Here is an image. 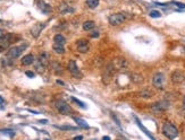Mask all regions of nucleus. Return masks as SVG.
Instances as JSON below:
<instances>
[{"mask_svg": "<svg viewBox=\"0 0 185 140\" xmlns=\"http://www.w3.org/2000/svg\"><path fill=\"white\" fill-rule=\"evenodd\" d=\"M43 26H44L43 24H40V25H36L35 27H33V28H32V31H31V32H32V34L34 35V37H38V36H39L40 32H41V30L43 28Z\"/></svg>", "mask_w": 185, "mask_h": 140, "instance_id": "nucleus-16", "label": "nucleus"}, {"mask_svg": "<svg viewBox=\"0 0 185 140\" xmlns=\"http://www.w3.org/2000/svg\"><path fill=\"white\" fill-rule=\"evenodd\" d=\"M73 119H74V121H75V122L78 124V127L83 128V129H89V128H90V125H89V124H87V123H86L84 120L80 119V118H76V116H74Z\"/></svg>", "mask_w": 185, "mask_h": 140, "instance_id": "nucleus-13", "label": "nucleus"}, {"mask_svg": "<svg viewBox=\"0 0 185 140\" xmlns=\"http://www.w3.org/2000/svg\"><path fill=\"white\" fill-rule=\"evenodd\" d=\"M140 96H142V97L144 98H149L152 96V93L149 92V89H144V90H142V92L140 93Z\"/></svg>", "mask_w": 185, "mask_h": 140, "instance_id": "nucleus-19", "label": "nucleus"}, {"mask_svg": "<svg viewBox=\"0 0 185 140\" xmlns=\"http://www.w3.org/2000/svg\"><path fill=\"white\" fill-rule=\"evenodd\" d=\"M163 135L168 139L174 140L176 139L177 136H178V130L173 123L166 122L163 124Z\"/></svg>", "mask_w": 185, "mask_h": 140, "instance_id": "nucleus-1", "label": "nucleus"}, {"mask_svg": "<svg viewBox=\"0 0 185 140\" xmlns=\"http://www.w3.org/2000/svg\"><path fill=\"white\" fill-rule=\"evenodd\" d=\"M91 37H93V38H95V37H99V32H97V31H93L92 33H91V35H90Z\"/></svg>", "mask_w": 185, "mask_h": 140, "instance_id": "nucleus-26", "label": "nucleus"}, {"mask_svg": "<svg viewBox=\"0 0 185 140\" xmlns=\"http://www.w3.org/2000/svg\"><path fill=\"white\" fill-rule=\"evenodd\" d=\"M26 76L31 77V78H33V77H34V73H33L32 71H26Z\"/></svg>", "mask_w": 185, "mask_h": 140, "instance_id": "nucleus-27", "label": "nucleus"}, {"mask_svg": "<svg viewBox=\"0 0 185 140\" xmlns=\"http://www.w3.org/2000/svg\"><path fill=\"white\" fill-rule=\"evenodd\" d=\"M33 62H34V55L33 54H26L22 58V64H24V66L33 64Z\"/></svg>", "mask_w": 185, "mask_h": 140, "instance_id": "nucleus-10", "label": "nucleus"}, {"mask_svg": "<svg viewBox=\"0 0 185 140\" xmlns=\"http://www.w3.org/2000/svg\"><path fill=\"white\" fill-rule=\"evenodd\" d=\"M95 27L94 21H86L83 23V30L84 31H92Z\"/></svg>", "mask_w": 185, "mask_h": 140, "instance_id": "nucleus-12", "label": "nucleus"}, {"mask_svg": "<svg viewBox=\"0 0 185 140\" xmlns=\"http://www.w3.org/2000/svg\"><path fill=\"white\" fill-rule=\"evenodd\" d=\"M173 5H175V6H177V7H180V8H185V4H181V2H176V1H174V2H172Z\"/></svg>", "mask_w": 185, "mask_h": 140, "instance_id": "nucleus-25", "label": "nucleus"}, {"mask_svg": "<svg viewBox=\"0 0 185 140\" xmlns=\"http://www.w3.org/2000/svg\"><path fill=\"white\" fill-rule=\"evenodd\" d=\"M126 19V16L124 14H121V13H117V14H114L109 17V24L111 26H118L123 24Z\"/></svg>", "mask_w": 185, "mask_h": 140, "instance_id": "nucleus-4", "label": "nucleus"}, {"mask_svg": "<svg viewBox=\"0 0 185 140\" xmlns=\"http://www.w3.org/2000/svg\"><path fill=\"white\" fill-rule=\"evenodd\" d=\"M76 45H77L78 52H81V53H86L90 50V44L86 40H78L76 42Z\"/></svg>", "mask_w": 185, "mask_h": 140, "instance_id": "nucleus-8", "label": "nucleus"}, {"mask_svg": "<svg viewBox=\"0 0 185 140\" xmlns=\"http://www.w3.org/2000/svg\"><path fill=\"white\" fill-rule=\"evenodd\" d=\"M44 68H46V66L41 63L40 61H38V62L35 63V69H36V70H38L39 72H43V71H44Z\"/></svg>", "mask_w": 185, "mask_h": 140, "instance_id": "nucleus-20", "label": "nucleus"}, {"mask_svg": "<svg viewBox=\"0 0 185 140\" xmlns=\"http://www.w3.org/2000/svg\"><path fill=\"white\" fill-rule=\"evenodd\" d=\"M165 83V76L161 72H157L153 78H152V85L155 86L156 88H163Z\"/></svg>", "mask_w": 185, "mask_h": 140, "instance_id": "nucleus-6", "label": "nucleus"}, {"mask_svg": "<svg viewBox=\"0 0 185 140\" xmlns=\"http://www.w3.org/2000/svg\"><path fill=\"white\" fill-rule=\"evenodd\" d=\"M4 36H5V32L2 30H0V40L4 37Z\"/></svg>", "mask_w": 185, "mask_h": 140, "instance_id": "nucleus-28", "label": "nucleus"}, {"mask_svg": "<svg viewBox=\"0 0 185 140\" xmlns=\"http://www.w3.org/2000/svg\"><path fill=\"white\" fill-rule=\"evenodd\" d=\"M112 66H114V68L115 69H123L124 67L127 66V63H126V61H125L124 59H122V58H117V59L114 60Z\"/></svg>", "mask_w": 185, "mask_h": 140, "instance_id": "nucleus-9", "label": "nucleus"}, {"mask_svg": "<svg viewBox=\"0 0 185 140\" xmlns=\"http://www.w3.org/2000/svg\"><path fill=\"white\" fill-rule=\"evenodd\" d=\"M56 109L57 111L60 113V114H64V115H68V114H72V107L67 104V103L63 101V99H59L56 102Z\"/></svg>", "mask_w": 185, "mask_h": 140, "instance_id": "nucleus-2", "label": "nucleus"}, {"mask_svg": "<svg viewBox=\"0 0 185 140\" xmlns=\"http://www.w3.org/2000/svg\"><path fill=\"white\" fill-rule=\"evenodd\" d=\"M183 109L185 110V96H184V98H183Z\"/></svg>", "mask_w": 185, "mask_h": 140, "instance_id": "nucleus-30", "label": "nucleus"}, {"mask_svg": "<svg viewBox=\"0 0 185 140\" xmlns=\"http://www.w3.org/2000/svg\"><path fill=\"white\" fill-rule=\"evenodd\" d=\"M82 139H83V136H78L74 138V140H82Z\"/></svg>", "mask_w": 185, "mask_h": 140, "instance_id": "nucleus-29", "label": "nucleus"}, {"mask_svg": "<svg viewBox=\"0 0 185 140\" xmlns=\"http://www.w3.org/2000/svg\"><path fill=\"white\" fill-rule=\"evenodd\" d=\"M102 140H110V138H109V137H103Z\"/></svg>", "mask_w": 185, "mask_h": 140, "instance_id": "nucleus-33", "label": "nucleus"}, {"mask_svg": "<svg viewBox=\"0 0 185 140\" xmlns=\"http://www.w3.org/2000/svg\"><path fill=\"white\" fill-rule=\"evenodd\" d=\"M72 101H73V102L76 103L77 105L81 106L82 109H85V104H84V103H82V102H81V101H78V99H77V98H76V97H72Z\"/></svg>", "mask_w": 185, "mask_h": 140, "instance_id": "nucleus-24", "label": "nucleus"}, {"mask_svg": "<svg viewBox=\"0 0 185 140\" xmlns=\"http://www.w3.org/2000/svg\"><path fill=\"white\" fill-rule=\"evenodd\" d=\"M44 140H49V139H44Z\"/></svg>", "mask_w": 185, "mask_h": 140, "instance_id": "nucleus-34", "label": "nucleus"}, {"mask_svg": "<svg viewBox=\"0 0 185 140\" xmlns=\"http://www.w3.org/2000/svg\"><path fill=\"white\" fill-rule=\"evenodd\" d=\"M99 2L100 0H86V5H87V7L91 9L97 8V7L99 6Z\"/></svg>", "mask_w": 185, "mask_h": 140, "instance_id": "nucleus-17", "label": "nucleus"}, {"mask_svg": "<svg viewBox=\"0 0 185 140\" xmlns=\"http://www.w3.org/2000/svg\"><path fill=\"white\" fill-rule=\"evenodd\" d=\"M2 103H4V98L0 96V104H2Z\"/></svg>", "mask_w": 185, "mask_h": 140, "instance_id": "nucleus-32", "label": "nucleus"}, {"mask_svg": "<svg viewBox=\"0 0 185 140\" xmlns=\"http://www.w3.org/2000/svg\"><path fill=\"white\" fill-rule=\"evenodd\" d=\"M161 16V14L159 13V11H157V10H152V11H150V17L152 18H158Z\"/></svg>", "mask_w": 185, "mask_h": 140, "instance_id": "nucleus-23", "label": "nucleus"}, {"mask_svg": "<svg viewBox=\"0 0 185 140\" xmlns=\"http://www.w3.org/2000/svg\"><path fill=\"white\" fill-rule=\"evenodd\" d=\"M167 106H168L167 104H165L164 102H158V103H155L151 107H152V110L155 111H164L167 109Z\"/></svg>", "mask_w": 185, "mask_h": 140, "instance_id": "nucleus-11", "label": "nucleus"}, {"mask_svg": "<svg viewBox=\"0 0 185 140\" xmlns=\"http://www.w3.org/2000/svg\"><path fill=\"white\" fill-rule=\"evenodd\" d=\"M57 84H60V85H64V83L61 80H57Z\"/></svg>", "mask_w": 185, "mask_h": 140, "instance_id": "nucleus-31", "label": "nucleus"}, {"mask_svg": "<svg viewBox=\"0 0 185 140\" xmlns=\"http://www.w3.org/2000/svg\"><path fill=\"white\" fill-rule=\"evenodd\" d=\"M172 81L174 84H182L183 81H185V73L181 70L174 71L172 75Z\"/></svg>", "mask_w": 185, "mask_h": 140, "instance_id": "nucleus-7", "label": "nucleus"}, {"mask_svg": "<svg viewBox=\"0 0 185 140\" xmlns=\"http://www.w3.org/2000/svg\"><path fill=\"white\" fill-rule=\"evenodd\" d=\"M53 41H55V43H57V44L64 45L65 43H66V38H65L61 34H56L55 35V37H53Z\"/></svg>", "mask_w": 185, "mask_h": 140, "instance_id": "nucleus-15", "label": "nucleus"}, {"mask_svg": "<svg viewBox=\"0 0 185 140\" xmlns=\"http://www.w3.org/2000/svg\"><path fill=\"white\" fill-rule=\"evenodd\" d=\"M52 49H53V51L56 52V53H58V54H64L65 53L64 45H61V44H57V43H55L53 47H52Z\"/></svg>", "mask_w": 185, "mask_h": 140, "instance_id": "nucleus-14", "label": "nucleus"}, {"mask_svg": "<svg viewBox=\"0 0 185 140\" xmlns=\"http://www.w3.org/2000/svg\"><path fill=\"white\" fill-rule=\"evenodd\" d=\"M67 68H68V71L70 72V75H72L74 78H82V72H81V70L78 69L77 64H76L75 61L70 60L68 62Z\"/></svg>", "mask_w": 185, "mask_h": 140, "instance_id": "nucleus-5", "label": "nucleus"}, {"mask_svg": "<svg viewBox=\"0 0 185 140\" xmlns=\"http://www.w3.org/2000/svg\"><path fill=\"white\" fill-rule=\"evenodd\" d=\"M60 130H76L77 128H74V127H70V125H60V127H56Z\"/></svg>", "mask_w": 185, "mask_h": 140, "instance_id": "nucleus-22", "label": "nucleus"}, {"mask_svg": "<svg viewBox=\"0 0 185 140\" xmlns=\"http://www.w3.org/2000/svg\"><path fill=\"white\" fill-rule=\"evenodd\" d=\"M1 133H4V135H7L9 137H14L15 136V132L13 130H9V129H2V130H0Z\"/></svg>", "mask_w": 185, "mask_h": 140, "instance_id": "nucleus-21", "label": "nucleus"}, {"mask_svg": "<svg viewBox=\"0 0 185 140\" xmlns=\"http://www.w3.org/2000/svg\"><path fill=\"white\" fill-rule=\"evenodd\" d=\"M26 47H27L26 44H23L21 47H13L12 49H9L7 55H8V58H10V59H17L18 57L22 54V52L24 51Z\"/></svg>", "mask_w": 185, "mask_h": 140, "instance_id": "nucleus-3", "label": "nucleus"}, {"mask_svg": "<svg viewBox=\"0 0 185 140\" xmlns=\"http://www.w3.org/2000/svg\"><path fill=\"white\" fill-rule=\"evenodd\" d=\"M39 61H40V62H41V63H42V64H44V66H47L48 62H49V57H48L47 53H42V54L40 55Z\"/></svg>", "mask_w": 185, "mask_h": 140, "instance_id": "nucleus-18", "label": "nucleus"}]
</instances>
